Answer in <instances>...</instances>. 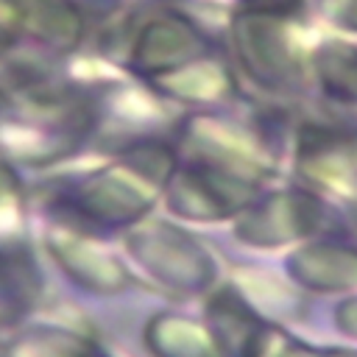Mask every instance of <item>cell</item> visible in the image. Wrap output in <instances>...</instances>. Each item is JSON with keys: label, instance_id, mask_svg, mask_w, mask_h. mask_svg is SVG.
<instances>
[{"label": "cell", "instance_id": "7c38bea8", "mask_svg": "<svg viewBox=\"0 0 357 357\" xmlns=\"http://www.w3.org/2000/svg\"><path fill=\"white\" fill-rule=\"evenodd\" d=\"M335 324H337V329H340L343 335L357 337V296H351V298H346V301L337 304V310H335Z\"/></svg>", "mask_w": 357, "mask_h": 357}, {"label": "cell", "instance_id": "9c48e42d", "mask_svg": "<svg viewBox=\"0 0 357 357\" xmlns=\"http://www.w3.org/2000/svg\"><path fill=\"white\" fill-rule=\"evenodd\" d=\"M42 276L22 245H0V326H14L39 301Z\"/></svg>", "mask_w": 357, "mask_h": 357}, {"label": "cell", "instance_id": "3957f363", "mask_svg": "<svg viewBox=\"0 0 357 357\" xmlns=\"http://www.w3.org/2000/svg\"><path fill=\"white\" fill-rule=\"evenodd\" d=\"M321 223V204L310 192L287 190L243 209L234 234L254 248H279L310 237Z\"/></svg>", "mask_w": 357, "mask_h": 357}, {"label": "cell", "instance_id": "277c9868", "mask_svg": "<svg viewBox=\"0 0 357 357\" xmlns=\"http://www.w3.org/2000/svg\"><path fill=\"white\" fill-rule=\"evenodd\" d=\"M151 190L153 184L142 181H123L117 176L92 178L73 195V212L92 226L120 229L137 223L151 209Z\"/></svg>", "mask_w": 357, "mask_h": 357}, {"label": "cell", "instance_id": "52a82bcc", "mask_svg": "<svg viewBox=\"0 0 357 357\" xmlns=\"http://www.w3.org/2000/svg\"><path fill=\"white\" fill-rule=\"evenodd\" d=\"M50 254L75 284L92 293H120L131 282L128 271L114 254L103 251L100 245L89 243L81 234L73 231L50 234Z\"/></svg>", "mask_w": 357, "mask_h": 357}, {"label": "cell", "instance_id": "7a4b0ae2", "mask_svg": "<svg viewBox=\"0 0 357 357\" xmlns=\"http://www.w3.org/2000/svg\"><path fill=\"white\" fill-rule=\"evenodd\" d=\"M257 190L248 173H237L220 162H201L173 176L167 206L187 220H220L243 212Z\"/></svg>", "mask_w": 357, "mask_h": 357}, {"label": "cell", "instance_id": "5b68a950", "mask_svg": "<svg viewBox=\"0 0 357 357\" xmlns=\"http://www.w3.org/2000/svg\"><path fill=\"white\" fill-rule=\"evenodd\" d=\"M204 324L223 357H259L271 332V324L234 287H223L206 301Z\"/></svg>", "mask_w": 357, "mask_h": 357}, {"label": "cell", "instance_id": "30bf717a", "mask_svg": "<svg viewBox=\"0 0 357 357\" xmlns=\"http://www.w3.org/2000/svg\"><path fill=\"white\" fill-rule=\"evenodd\" d=\"M145 346L153 357H223L209 326L178 312L153 315L145 326Z\"/></svg>", "mask_w": 357, "mask_h": 357}, {"label": "cell", "instance_id": "8fae6325", "mask_svg": "<svg viewBox=\"0 0 357 357\" xmlns=\"http://www.w3.org/2000/svg\"><path fill=\"white\" fill-rule=\"evenodd\" d=\"M11 357H103V354L78 335L42 329L17 340Z\"/></svg>", "mask_w": 357, "mask_h": 357}, {"label": "cell", "instance_id": "6da1fadb", "mask_svg": "<svg viewBox=\"0 0 357 357\" xmlns=\"http://www.w3.org/2000/svg\"><path fill=\"white\" fill-rule=\"evenodd\" d=\"M131 259L167 293L195 296L215 279V262L209 251L184 229L156 220L134 229L128 237Z\"/></svg>", "mask_w": 357, "mask_h": 357}, {"label": "cell", "instance_id": "8992f818", "mask_svg": "<svg viewBox=\"0 0 357 357\" xmlns=\"http://www.w3.org/2000/svg\"><path fill=\"white\" fill-rule=\"evenodd\" d=\"M301 170L324 192L346 204L357 215V139L354 137H310L301 148Z\"/></svg>", "mask_w": 357, "mask_h": 357}, {"label": "cell", "instance_id": "ba28073f", "mask_svg": "<svg viewBox=\"0 0 357 357\" xmlns=\"http://www.w3.org/2000/svg\"><path fill=\"white\" fill-rule=\"evenodd\" d=\"M287 273L312 293H337L357 287V248L343 243L298 245L287 257Z\"/></svg>", "mask_w": 357, "mask_h": 357}]
</instances>
